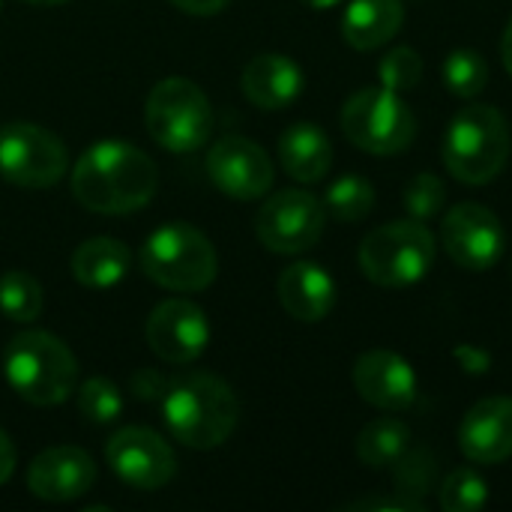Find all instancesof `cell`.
Returning <instances> with one entry per match:
<instances>
[{"label": "cell", "instance_id": "obj_1", "mask_svg": "<svg viewBox=\"0 0 512 512\" xmlns=\"http://www.w3.org/2000/svg\"><path fill=\"white\" fill-rule=\"evenodd\" d=\"M156 186V162L126 141H99L87 147L72 168V195L81 207L102 216H123L147 207Z\"/></svg>", "mask_w": 512, "mask_h": 512}, {"label": "cell", "instance_id": "obj_2", "mask_svg": "<svg viewBox=\"0 0 512 512\" xmlns=\"http://www.w3.org/2000/svg\"><path fill=\"white\" fill-rule=\"evenodd\" d=\"M162 417L174 441L183 447L213 450L237 429L240 402L222 378L210 372H189L168 384L162 396Z\"/></svg>", "mask_w": 512, "mask_h": 512}, {"label": "cell", "instance_id": "obj_3", "mask_svg": "<svg viewBox=\"0 0 512 512\" xmlns=\"http://www.w3.org/2000/svg\"><path fill=\"white\" fill-rule=\"evenodd\" d=\"M512 132L495 105H465L447 126L441 156L447 171L468 186L492 183L510 162Z\"/></svg>", "mask_w": 512, "mask_h": 512}, {"label": "cell", "instance_id": "obj_4", "mask_svg": "<svg viewBox=\"0 0 512 512\" xmlns=\"http://www.w3.org/2000/svg\"><path fill=\"white\" fill-rule=\"evenodd\" d=\"M3 369L9 387L39 408L66 402L78 378L75 354L45 330L18 333L3 354Z\"/></svg>", "mask_w": 512, "mask_h": 512}, {"label": "cell", "instance_id": "obj_5", "mask_svg": "<svg viewBox=\"0 0 512 512\" xmlns=\"http://www.w3.org/2000/svg\"><path fill=\"white\" fill-rule=\"evenodd\" d=\"M435 258H438V240L417 219L387 222L369 231L357 252L363 276L381 288L417 285L420 279L429 276Z\"/></svg>", "mask_w": 512, "mask_h": 512}, {"label": "cell", "instance_id": "obj_6", "mask_svg": "<svg viewBox=\"0 0 512 512\" xmlns=\"http://www.w3.org/2000/svg\"><path fill=\"white\" fill-rule=\"evenodd\" d=\"M141 270L159 288L192 294L216 279L219 258L207 234L186 222H168L144 240Z\"/></svg>", "mask_w": 512, "mask_h": 512}, {"label": "cell", "instance_id": "obj_7", "mask_svg": "<svg viewBox=\"0 0 512 512\" xmlns=\"http://www.w3.org/2000/svg\"><path fill=\"white\" fill-rule=\"evenodd\" d=\"M144 123L159 147L171 153H192L213 135V108L195 81L171 75L150 90Z\"/></svg>", "mask_w": 512, "mask_h": 512}, {"label": "cell", "instance_id": "obj_8", "mask_svg": "<svg viewBox=\"0 0 512 512\" xmlns=\"http://www.w3.org/2000/svg\"><path fill=\"white\" fill-rule=\"evenodd\" d=\"M345 138L375 156L405 153L417 138V117L408 102L390 87H366L342 105Z\"/></svg>", "mask_w": 512, "mask_h": 512}, {"label": "cell", "instance_id": "obj_9", "mask_svg": "<svg viewBox=\"0 0 512 512\" xmlns=\"http://www.w3.org/2000/svg\"><path fill=\"white\" fill-rule=\"evenodd\" d=\"M69 168L63 141L36 123L0 126V177L24 189H48Z\"/></svg>", "mask_w": 512, "mask_h": 512}, {"label": "cell", "instance_id": "obj_10", "mask_svg": "<svg viewBox=\"0 0 512 512\" xmlns=\"http://www.w3.org/2000/svg\"><path fill=\"white\" fill-rule=\"evenodd\" d=\"M324 225L327 207L303 189H282L270 195L255 216L258 240L276 255H300L312 249L321 240Z\"/></svg>", "mask_w": 512, "mask_h": 512}, {"label": "cell", "instance_id": "obj_11", "mask_svg": "<svg viewBox=\"0 0 512 512\" xmlns=\"http://www.w3.org/2000/svg\"><path fill=\"white\" fill-rule=\"evenodd\" d=\"M441 240L450 261L471 273H483L495 267L507 249V231L498 213L474 201L447 210L441 225Z\"/></svg>", "mask_w": 512, "mask_h": 512}, {"label": "cell", "instance_id": "obj_12", "mask_svg": "<svg viewBox=\"0 0 512 512\" xmlns=\"http://www.w3.org/2000/svg\"><path fill=\"white\" fill-rule=\"evenodd\" d=\"M105 459L114 477L138 492H156L177 474V459L168 441L144 426H126L114 432L105 447Z\"/></svg>", "mask_w": 512, "mask_h": 512}, {"label": "cell", "instance_id": "obj_13", "mask_svg": "<svg viewBox=\"0 0 512 512\" xmlns=\"http://www.w3.org/2000/svg\"><path fill=\"white\" fill-rule=\"evenodd\" d=\"M207 174L234 201H255L273 186V162L261 144L243 135H222L207 153Z\"/></svg>", "mask_w": 512, "mask_h": 512}, {"label": "cell", "instance_id": "obj_14", "mask_svg": "<svg viewBox=\"0 0 512 512\" xmlns=\"http://www.w3.org/2000/svg\"><path fill=\"white\" fill-rule=\"evenodd\" d=\"M144 336L159 360L183 366L204 354L210 342V324L192 300H165L150 312Z\"/></svg>", "mask_w": 512, "mask_h": 512}, {"label": "cell", "instance_id": "obj_15", "mask_svg": "<svg viewBox=\"0 0 512 512\" xmlns=\"http://www.w3.org/2000/svg\"><path fill=\"white\" fill-rule=\"evenodd\" d=\"M96 483L93 459L78 447H51L27 468V489L51 504H66L87 495Z\"/></svg>", "mask_w": 512, "mask_h": 512}, {"label": "cell", "instance_id": "obj_16", "mask_svg": "<svg viewBox=\"0 0 512 512\" xmlns=\"http://www.w3.org/2000/svg\"><path fill=\"white\" fill-rule=\"evenodd\" d=\"M354 387L363 402L381 411H405L417 399V375L411 363L393 351H366L354 363Z\"/></svg>", "mask_w": 512, "mask_h": 512}, {"label": "cell", "instance_id": "obj_17", "mask_svg": "<svg viewBox=\"0 0 512 512\" xmlns=\"http://www.w3.org/2000/svg\"><path fill=\"white\" fill-rule=\"evenodd\" d=\"M459 450L474 465H501L512 456V399H480L459 426Z\"/></svg>", "mask_w": 512, "mask_h": 512}, {"label": "cell", "instance_id": "obj_18", "mask_svg": "<svg viewBox=\"0 0 512 512\" xmlns=\"http://www.w3.org/2000/svg\"><path fill=\"white\" fill-rule=\"evenodd\" d=\"M279 303L282 309L303 321V324H315V321H324L333 306H336V282L333 276L312 264V261H297L291 267L282 270L279 276Z\"/></svg>", "mask_w": 512, "mask_h": 512}, {"label": "cell", "instance_id": "obj_19", "mask_svg": "<svg viewBox=\"0 0 512 512\" xmlns=\"http://www.w3.org/2000/svg\"><path fill=\"white\" fill-rule=\"evenodd\" d=\"M240 84L252 105L279 111L303 93V69L285 54H258L246 63Z\"/></svg>", "mask_w": 512, "mask_h": 512}, {"label": "cell", "instance_id": "obj_20", "mask_svg": "<svg viewBox=\"0 0 512 512\" xmlns=\"http://www.w3.org/2000/svg\"><path fill=\"white\" fill-rule=\"evenodd\" d=\"M279 162L288 177L300 183H318L333 165V144L315 123H294L279 138Z\"/></svg>", "mask_w": 512, "mask_h": 512}, {"label": "cell", "instance_id": "obj_21", "mask_svg": "<svg viewBox=\"0 0 512 512\" xmlns=\"http://www.w3.org/2000/svg\"><path fill=\"white\" fill-rule=\"evenodd\" d=\"M402 21V0H351L342 15V36L357 51H375L402 30Z\"/></svg>", "mask_w": 512, "mask_h": 512}, {"label": "cell", "instance_id": "obj_22", "mask_svg": "<svg viewBox=\"0 0 512 512\" xmlns=\"http://www.w3.org/2000/svg\"><path fill=\"white\" fill-rule=\"evenodd\" d=\"M129 249L126 243L114 240V237H93L84 240L75 252H72V276L87 285V288H114L117 282L126 279L129 273Z\"/></svg>", "mask_w": 512, "mask_h": 512}, {"label": "cell", "instance_id": "obj_23", "mask_svg": "<svg viewBox=\"0 0 512 512\" xmlns=\"http://www.w3.org/2000/svg\"><path fill=\"white\" fill-rule=\"evenodd\" d=\"M411 447V429L396 417L372 420L357 438V459L372 471L393 468Z\"/></svg>", "mask_w": 512, "mask_h": 512}, {"label": "cell", "instance_id": "obj_24", "mask_svg": "<svg viewBox=\"0 0 512 512\" xmlns=\"http://www.w3.org/2000/svg\"><path fill=\"white\" fill-rule=\"evenodd\" d=\"M42 285L24 273V270H9L0 276V312L15 321V324H30L42 315Z\"/></svg>", "mask_w": 512, "mask_h": 512}, {"label": "cell", "instance_id": "obj_25", "mask_svg": "<svg viewBox=\"0 0 512 512\" xmlns=\"http://www.w3.org/2000/svg\"><path fill=\"white\" fill-rule=\"evenodd\" d=\"M324 207L342 222H360L375 207V186L363 174H342L327 186Z\"/></svg>", "mask_w": 512, "mask_h": 512}, {"label": "cell", "instance_id": "obj_26", "mask_svg": "<svg viewBox=\"0 0 512 512\" xmlns=\"http://www.w3.org/2000/svg\"><path fill=\"white\" fill-rule=\"evenodd\" d=\"M444 84L459 99H474L489 87V60L477 48H456L441 66Z\"/></svg>", "mask_w": 512, "mask_h": 512}, {"label": "cell", "instance_id": "obj_27", "mask_svg": "<svg viewBox=\"0 0 512 512\" xmlns=\"http://www.w3.org/2000/svg\"><path fill=\"white\" fill-rule=\"evenodd\" d=\"M396 492L408 501L426 504L423 498L438 489V462L429 450H411L393 465Z\"/></svg>", "mask_w": 512, "mask_h": 512}, {"label": "cell", "instance_id": "obj_28", "mask_svg": "<svg viewBox=\"0 0 512 512\" xmlns=\"http://www.w3.org/2000/svg\"><path fill=\"white\" fill-rule=\"evenodd\" d=\"M438 504L444 512H477L489 504V486L474 468H456L438 483Z\"/></svg>", "mask_w": 512, "mask_h": 512}, {"label": "cell", "instance_id": "obj_29", "mask_svg": "<svg viewBox=\"0 0 512 512\" xmlns=\"http://www.w3.org/2000/svg\"><path fill=\"white\" fill-rule=\"evenodd\" d=\"M402 201H405V210H408L411 219L429 222V219L441 216V210H444V204H447V186H444V180H441L438 174L423 171V174H417V177L405 186Z\"/></svg>", "mask_w": 512, "mask_h": 512}, {"label": "cell", "instance_id": "obj_30", "mask_svg": "<svg viewBox=\"0 0 512 512\" xmlns=\"http://www.w3.org/2000/svg\"><path fill=\"white\" fill-rule=\"evenodd\" d=\"M78 411L90 423H114L120 417V411H123V396H120V390L111 381L90 378L78 390Z\"/></svg>", "mask_w": 512, "mask_h": 512}, {"label": "cell", "instance_id": "obj_31", "mask_svg": "<svg viewBox=\"0 0 512 512\" xmlns=\"http://www.w3.org/2000/svg\"><path fill=\"white\" fill-rule=\"evenodd\" d=\"M378 75H381V84L402 93V90H411L420 84L423 78V60L414 48L408 45H396L393 51H387L378 63Z\"/></svg>", "mask_w": 512, "mask_h": 512}, {"label": "cell", "instance_id": "obj_32", "mask_svg": "<svg viewBox=\"0 0 512 512\" xmlns=\"http://www.w3.org/2000/svg\"><path fill=\"white\" fill-rule=\"evenodd\" d=\"M342 510H360V512H426V504H417V501H408V498H360V501H351L345 504Z\"/></svg>", "mask_w": 512, "mask_h": 512}, {"label": "cell", "instance_id": "obj_33", "mask_svg": "<svg viewBox=\"0 0 512 512\" xmlns=\"http://www.w3.org/2000/svg\"><path fill=\"white\" fill-rule=\"evenodd\" d=\"M168 384H171V381L162 378V375L153 372V369H141V372L132 375V393H135L138 399H147V402L162 399L165 390H168Z\"/></svg>", "mask_w": 512, "mask_h": 512}, {"label": "cell", "instance_id": "obj_34", "mask_svg": "<svg viewBox=\"0 0 512 512\" xmlns=\"http://www.w3.org/2000/svg\"><path fill=\"white\" fill-rule=\"evenodd\" d=\"M186 15H216L228 6V0H171Z\"/></svg>", "mask_w": 512, "mask_h": 512}, {"label": "cell", "instance_id": "obj_35", "mask_svg": "<svg viewBox=\"0 0 512 512\" xmlns=\"http://www.w3.org/2000/svg\"><path fill=\"white\" fill-rule=\"evenodd\" d=\"M12 471H15V444L0 429V486L12 477Z\"/></svg>", "mask_w": 512, "mask_h": 512}, {"label": "cell", "instance_id": "obj_36", "mask_svg": "<svg viewBox=\"0 0 512 512\" xmlns=\"http://www.w3.org/2000/svg\"><path fill=\"white\" fill-rule=\"evenodd\" d=\"M501 57H504L507 72L512 75V18L510 24H507V30H504V39H501Z\"/></svg>", "mask_w": 512, "mask_h": 512}, {"label": "cell", "instance_id": "obj_37", "mask_svg": "<svg viewBox=\"0 0 512 512\" xmlns=\"http://www.w3.org/2000/svg\"><path fill=\"white\" fill-rule=\"evenodd\" d=\"M24 3H30V6H63L69 0H24Z\"/></svg>", "mask_w": 512, "mask_h": 512}, {"label": "cell", "instance_id": "obj_38", "mask_svg": "<svg viewBox=\"0 0 512 512\" xmlns=\"http://www.w3.org/2000/svg\"><path fill=\"white\" fill-rule=\"evenodd\" d=\"M309 6H318V9H327V6H333V3H339V0H306Z\"/></svg>", "mask_w": 512, "mask_h": 512}, {"label": "cell", "instance_id": "obj_39", "mask_svg": "<svg viewBox=\"0 0 512 512\" xmlns=\"http://www.w3.org/2000/svg\"><path fill=\"white\" fill-rule=\"evenodd\" d=\"M0 9H3V3H0Z\"/></svg>", "mask_w": 512, "mask_h": 512}]
</instances>
